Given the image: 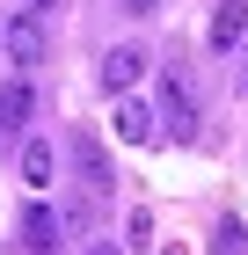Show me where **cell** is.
Instances as JSON below:
<instances>
[{
  "label": "cell",
  "mask_w": 248,
  "mask_h": 255,
  "mask_svg": "<svg viewBox=\"0 0 248 255\" xmlns=\"http://www.w3.org/2000/svg\"><path fill=\"white\" fill-rule=\"evenodd\" d=\"M0 51H7V66H44V22L37 15H7L0 22Z\"/></svg>",
  "instance_id": "obj_1"
},
{
  "label": "cell",
  "mask_w": 248,
  "mask_h": 255,
  "mask_svg": "<svg viewBox=\"0 0 248 255\" xmlns=\"http://www.w3.org/2000/svg\"><path fill=\"white\" fill-rule=\"evenodd\" d=\"M139 73H146V51H139V44H110V51H102V88H110V95H132Z\"/></svg>",
  "instance_id": "obj_2"
},
{
  "label": "cell",
  "mask_w": 248,
  "mask_h": 255,
  "mask_svg": "<svg viewBox=\"0 0 248 255\" xmlns=\"http://www.w3.org/2000/svg\"><path fill=\"white\" fill-rule=\"evenodd\" d=\"M29 117H37V88H29V80H0V131L15 138V131H29Z\"/></svg>",
  "instance_id": "obj_3"
},
{
  "label": "cell",
  "mask_w": 248,
  "mask_h": 255,
  "mask_svg": "<svg viewBox=\"0 0 248 255\" xmlns=\"http://www.w3.org/2000/svg\"><path fill=\"white\" fill-rule=\"evenodd\" d=\"M110 124H117L124 146H153V131H161V117H153L139 95H117V117H110Z\"/></svg>",
  "instance_id": "obj_4"
},
{
  "label": "cell",
  "mask_w": 248,
  "mask_h": 255,
  "mask_svg": "<svg viewBox=\"0 0 248 255\" xmlns=\"http://www.w3.org/2000/svg\"><path fill=\"white\" fill-rule=\"evenodd\" d=\"M58 234H66V219H58V212H44V204L22 212V248H29V255H58Z\"/></svg>",
  "instance_id": "obj_5"
},
{
  "label": "cell",
  "mask_w": 248,
  "mask_h": 255,
  "mask_svg": "<svg viewBox=\"0 0 248 255\" xmlns=\"http://www.w3.org/2000/svg\"><path fill=\"white\" fill-rule=\"evenodd\" d=\"M241 37H248V0H219L212 7V44L219 51H241Z\"/></svg>",
  "instance_id": "obj_6"
},
{
  "label": "cell",
  "mask_w": 248,
  "mask_h": 255,
  "mask_svg": "<svg viewBox=\"0 0 248 255\" xmlns=\"http://www.w3.org/2000/svg\"><path fill=\"white\" fill-rule=\"evenodd\" d=\"M161 124H168L175 138L197 131V102H190V88H183V80H168V95H161Z\"/></svg>",
  "instance_id": "obj_7"
},
{
  "label": "cell",
  "mask_w": 248,
  "mask_h": 255,
  "mask_svg": "<svg viewBox=\"0 0 248 255\" xmlns=\"http://www.w3.org/2000/svg\"><path fill=\"white\" fill-rule=\"evenodd\" d=\"M73 160H80V182H88L95 197H102V190L117 182V175H110V160H102V146H95L88 131H73Z\"/></svg>",
  "instance_id": "obj_8"
},
{
  "label": "cell",
  "mask_w": 248,
  "mask_h": 255,
  "mask_svg": "<svg viewBox=\"0 0 248 255\" xmlns=\"http://www.w3.org/2000/svg\"><path fill=\"white\" fill-rule=\"evenodd\" d=\"M51 175H58V153L44 146V138H29V146H22V182H29V190H44Z\"/></svg>",
  "instance_id": "obj_9"
},
{
  "label": "cell",
  "mask_w": 248,
  "mask_h": 255,
  "mask_svg": "<svg viewBox=\"0 0 248 255\" xmlns=\"http://www.w3.org/2000/svg\"><path fill=\"white\" fill-rule=\"evenodd\" d=\"M124 241H132V248H153V212H132V219H124Z\"/></svg>",
  "instance_id": "obj_10"
},
{
  "label": "cell",
  "mask_w": 248,
  "mask_h": 255,
  "mask_svg": "<svg viewBox=\"0 0 248 255\" xmlns=\"http://www.w3.org/2000/svg\"><path fill=\"white\" fill-rule=\"evenodd\" d=\"M219 255H241V219H227V226H219Z\"/></svg>",
  "instance_id": "obj_11"
},
{
  "label": "cell",
  "mask_w": 248,
  "mask_h": 255,
  "mask_svg": "<svg viewBox=\"0 0 248 255\" xmlns=\"http://www.w3.org/2000/svg\"><path fill=\"white\" fill-rule=\"evenodd\" d=\"M234 95L248 102V44H241V59H234Z\"/></svg>",
  "instance_id": "obj_12"
},
{
  "label": "cell",
  "mask_w": 248,
  "mask_h": 255,
  "mask_svg": "<svg viewBox=\"0 0 248 255\" xmlns=\"http://www.w3.org/2000/svg\"><path fill=\"white\" fill-rule=\"evenodd\" d=\"M124 7H132V15H161V0H124Z\"/></svg>",
  "instance_id": "obj_13"
},
{
  "label": "cell",
  "mask_w": 248,
  "mask_h": 255,
  "mask_svg": "<svg viewBox=\"0 0 248 255\" xmlns=\"http://www.w3.org/2000/svg\"><path fill=\"white\" fill-rule=\"evenodd\" d=\"M44 7H51V0H22V15H44Z\"/></svg>",
  "instance_id": "obj_14"
},
{
  "label": "cell",
  "mask_w": 248,
  "mask_h": 255,
  "mask_svg": "<svg viewBox=\"0 0 248 255\" xmlns=\"http://www.w3.org/2000/svg\"><path fill=\"white\" fill-rule=\"evenodd\" d=\"M95 255H117V248H95Z\"/></svg>",
  "instance_id": "obj_15"
},
{
  "label": "cell",
  "mask_w": 248,
  "mask_h": 255,
  "mask_svg": "<svg viewBox=\"0 0 248 255\" xmlns=\"http://www.w3.org/2000/svg\"><path fill=\"white\" fill-rule=\"evenodd\" d=\"M168 255H175V248H168Z\"/></svg>",
  "instance_id": "obj_16"
}]
</instances>
